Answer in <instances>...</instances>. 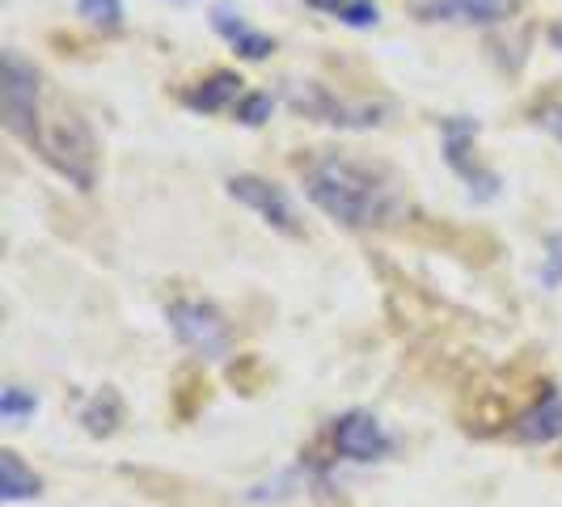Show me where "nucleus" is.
Here are the masks:
<instances>
[{"label":"nucleus","instance_id":"4468645a","mask_svg":"<svg viewBox=\"0 0 562 507\" xmlns=\"http://www.w3.org/2000/svg\"><path fill=\"white\" fill-rule=\"evenodd\" d=\"M305 4L351 30H372L381 22V4L376 0H305Z\"/></svg>","mask_w":562,"mask_h":507},{"label":"nucleus","instance_id":"9d476101","mask_svg":"<svg viewBox=\"0 0 562 507\" xmlns=\"http://www.w3.org/2000/svg\"><path fill=\"white\" fill-rule=\"evenodd\" d=\"M212 30H216L241 59H267L276 52V38L262 34V30H254L233 4H216V9H212Z\"/></svg>","mask_w":562,"mask_h":507},{"label":"nucleus","instance_id":"dca6fc26","mask_svg":"<svg viewBox=\"0 0 562 507\" xmlns=\"http://www.w3.org/2000/svg\"><path fill=\"white\" fill-rule=\"evenodd\" d=\"M34 410H38V397L22 390V385H4L0 390V419L4 422H22V419H34Z\"/></svg>","mask_w":562,"mask_h":507},{"label":"nucleus","instance_id":"aec40b11","mask_svg":"<svg viewBox=\"0 0 562 507\" xmlns=\"http://www.w3.org/2000/svg\"><path fill=\"white\" fill-rule=\"evenodd\" d=\"M537 123H541V127H546V132H550V136L562 144V102H550V106H541V111H537Z\"/></svg>","mask_w":562,"mask_h":507},{"label":"nucleus","instance_id":"7ed1b4c3","mask_svg":"<svg viewBox=\"0 0 562 507\" xmlns=\"http://www.w3.org/2000/svg\"><path fill=\"white\" fill-rule=\"evenodd\" d=\"M283 106L301 119L342 127V132H368L385 123V106L376 102H356V98H338L335 89L317 81H283Z\"/></svg>","mask_w":562,"mask_h":507},{"label":"nucleus","instance_id":"ddd939ff","mask_svg":"<svg viewBox=\"0 0 562 507\" xmlns=\"http://www.w3.org/2000/svg\"><path fill=\"white\" fill-rule=\"evenodd\" d=\"M43 495V478L22 465L18 452H0V499L4 504H22V499H38Z\"/></svg>","mask_w":562,"mask_h":507},{"label":"nucleus","instance_id":"0eeeda50","mask_svg":"<svg viewBox=\"0 0 562 507\" xmlns=\"http://www.w3.org/2000/svg\"><path fill=\"white\" fill-rule=\"evenodd\" d=\"M225 187H228V195L237 199V203H246L254 216L267 221L276 233H283V237H301V233H305V221H301L296 203L288 199L283 187L258 178V173H233Z\"/></svg>","mask_w":562,"mask_h":507},{"label":"nucleus","instance_id":"f257e3e1","mask_svg":"<svg viewBox=\"0 0 562 507\" xmlns=\"http://www.w3.org/2000/svg\"><path fill=\"white\" fill-rule=\"evenodd\" d=\"M305 195L317 212L347 228H390L406 216V195L394 169L326 153L305 166Z\"/></svg>","mask_w":562,"mask_h":507},{"label":"nucleus","instance_id":"a211bd4d","mask_svg":"<svg viewBox=\"0 0 562 507\" xmlns=\"http://www.w3.org/2000/svg\"><path fill=\"white\" fill-rule=\"evenodd\" d=\"M271 111H276V98H271V93H246V98L233 106L237 123H246V127H258V123H267V119H271Z\"/></svg>","mask_w":562,"mask_h":507},{"label":"nucleus","instance_id":"6e6552de","mask_svg":"<svg viewBox=\"0 0 562 507\" xmlns=\"http://www.w3.org/2000/svg\"><path fill=\"white\" fill-rule=\"evenodd\" d=\"M330 440L342 461H356V465H372V461H385L394 452V436L385 431V422L368 410H347L338 415L330 427Z\"/></svg>","mask_w":562,"mask_h":507},{"label":"nucleus","instance_id":"f3484780","mask_svg":"<svg viewBox=\"0 0 562 507\" xmlns=\"http://www.w3.org/2000/svg\"><path fill=\"white\" fill-rule=\"evenodd\" d=\"M77 13L98 30L123 26V0H77Z\"/></svg>","mask_w":562,"mask_h":507},{"label":"nucleus","instance_id":"412c9836","mask_svg":"<svg viewBox=\"0 0 562 507\" xmlns=\"http://www.w3.org/2000/svg\"><path fill=\"white\" fill-rule=\"evenodd\" d=\"M550 38H554V47H562V26L550 30Z\"/></svg>","mask_w":562,"mask_h":507},{"label":"nucleus","instance_id":"9b49d317","mask_svg":"<svg viewBox=\"0 0 562 507\" xmlns=\"http://www.w3.org/2000/svg\"><path fill=\"white\" fill-rule=\"evenodd\" d=\"M241 77L237 72H212V77H203V81L187 84L182 89V106L195 114H216V111H228V106H237L241 98H246V89H241Z\"/></svg>","mask_w":562,"mask_h":507},{"label":"nucleus","instance_id":"f8f14e48","mask_svg":"<svg viewBox=\"0 0 562 507\" xmlns=\"http://www.w3.org/2000/svg\"><path fill=\"white\" fill-rule=\"evenodd\" d=\"M512 440H520V444H554V440H562V394L559 390L541 394L537 406H529L520 419L512 422Z\"/></svg>","mask_w":562,"mask_h":507},{"label":"nucleus","instance_id":"1a4fd4ad","mask_svg":"<svg viewBox=\"0 0 562 507\" xmlns=\"http://www.w3.org/2000/svg\"><path fill=\"white\" fill-rule=\"evenodd\" d=\"M415 18L423 22H449V26H499L520 4L516 0H411Z\"/></svg>","mask_w":562,"mask_h":507},{"label":"nucleus","instance_id":"423d86ee","mask_svg":"<svg viewBox=\"0 0 562 507\" xmlns=\"http://www.w3.org/2000/svg\"><path fill=\"white\" fill-rule=\"evenodd\" d=\"M440 140H445V161L470 187V195L479 199L499 195V173L491 166H482L479 148H474V140H479V123L474 119H461V114L445 119L440 123Z\"/></svg>","mask_w":562,"mask_h":507},{"label":"nucleus","instance_id":"f03ea898","mask_svg":"<svg viewBox=\"0 0 562 507\" xmlns=\"http://www.w3.org/2000/svg\"><path fill=\"white\" fill-rule=\"evenodd\" d=\"M30 148L56 169L59 178H68L77 191L93 187V178H98V144H93V132L85 127L81 114L59 111L56 119H43Z\"/></svg>","mask_w":562,"mask_h":507},{"label":"nucleus","instance_id":"20e7f679","mask_svg":"<svg viewBox=\"0 0 562 507\" xmlns=\"http://www.w3.org/2000/svg\"><path fill=\"white\" fill-rule=\"evenodd\" d=\"M0 72H4V127L22 144H34L38 123H43V106H38V93H43L38 68H34L30 59L18 56V52H4Z\"/></svg>","mask_w":562,"mask_h":507},{"label":"nucleus","instance_id":"6ab92c4d","mask_svg":"<svg viewBox=\"0 0 562 507\" xmlns=\"http://www.w3.org/2000/svg\"><path fill=\"white\" fill-rule=\"evenodd\" d=\"M541 283L559 288L562 283V233L546 237V254H541Z\"/></svg>","mask_w":562,"mask_h":507},{"label":"nucleus","instance_id":"39448f33","mask_svg":"<svg viewBox=\"0 0 562 507\" xmlns=\"http://www.w3.org/2000/svg\"><path fill=\"white\" fill-rule=\"evenodd\" d=\"M166 322L182 347H191V351L207 356V360L228 356L233 330H228L225 313L216 309V305H207V301H173L166 309Z\"/></svg>","mask_w":562,"mask_h":507},{"label":"nucleus","instance_id":"2eb2a0df","mask_svg":"<svg viewBox=\"0 0 562 507\" xmlns=\"http://www.w3.org/2000/svg\"><path fill=\"white\" fill-rule=\"evenodd\" d=\"M119 419H123V402H119L114 390L93 394L81 410V422H85V431H89V436H111L114 427H119Z\"/></svg>","mask_w":562,"mask_h":507}]
</instances>
